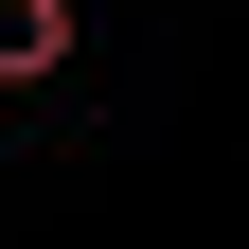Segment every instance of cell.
Listing matches in <instances>:
<instances>
[{
	"label": "cell",
	"instance_id": "1",
	"mask_svg": "<svg viewBox=\"0 0 249 249\" xmlns=\"http://www.w3.org/2000/svg\"><path fill=\"white\" fill-rule=\"evenodd\" d=\"M71 71V0H0V89H53Z\"/></svg>",
	"mask_w": 249,
	"mask_h": 249
}]
</instances>
